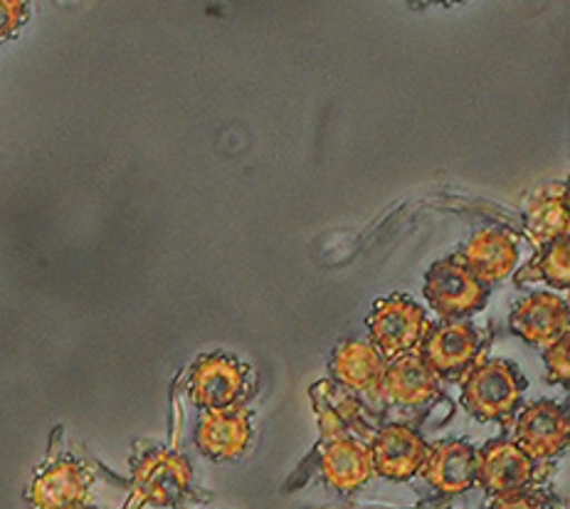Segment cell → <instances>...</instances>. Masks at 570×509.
<instances>
[{
	"instance_id": "cell-9",
	"label": "cell",
	"mask_w": 570,
	"mask_h": 509,
	"mask_svg": "<svg viewBox=\"0 0 570 509\" xmlns=\"http://www.w3.org/2000/svg\"><path fill=\"white\" fill-rule=\"evenodd\" d=\"M568 413L556 401H539L523 409L514 425V443L535 460L556 458L568 446Z\"/></svg>"
},
{
	"instance_id": "cell-7",
	"label": "cell",
	"mask_w": 570,
	"mask_h": 509,
	"mask_svg": "<svg viewBox=\"0 0 570 509\" xmlns=\"http://www.w3.org/2000/svg\"><path fill=\"white\" fill-rule=\"evenodd\" d=\"M487 285L479 282L458 257L440 260L425 275V297L444 316L472 314L487 302Z\"/></svg>"
},
{
	"instance_id": "cell-17",
	"label": "cell",
	"mask_w": 570,
	"mask_h": 509,
	"mask_svg": "<svg viewBox=\"0 0 570 509\" xmlns=\"http://www.w3.org/2000/svg\"><path fill=\"white\" fill-rule=\"evenodd\" d=\"M318 468L328 488L338 492H356L373 474L368 448L358 438L326 440L318 456Z\"/></svg>"
},
{
	"instance_id": "cell-22",
	"label": "cell",
	"mask_w": 570,
	"mask_h": 509,
	"mask_svg": "<svg viewBox=\"0 0 570 509\" xmlns=\"http://www.w3.org/2000/svg\"><path fill=\"white\" fill-rule=\"evenodd\" d=\"M30 18V6L22 0H0V42L18 36Z\"/></svg>"
},
{
	"instance_id": "cell-3",
	"label": "cell",
	"mask_w": 570,
	"mask_h": 509,
	"mask_svg": "<svg viewBox=\"0 0 570 509\" xmlns=\"http://www.w3.org/2000/svg\"><path fill=\"white\" fill-rule=\"evenodd\" d=\"M253 386V369L235 356L205 354L190 369L188 391L203 411L237 409Z\"/></svg>"
},
{
	"instance_id": "cell-24",
	"label": "cell",
	"mask_w": 570,
	"mask_h": 509,
	"mask_svg": "<svg viewBox=\"0 0 570 509\" xmlns=\"http://www.w3.org/2000/svg\"><path fill=\"white\" fill-rule=\"evenodd\" d=\"M79 509H95V507H79Z\"/></svg>"
},
{
	"instance_id": "cell-4",
	"label": "cell",
	"mask_w": 570,
	"mask_h": 509,
	"mask_svg": "<svg viewBox=\"0 0 570 509\" xmlns=\"http://www.w3.org/2000/svg\"><path fill=\"white\" fill-rule=\"evenodd\" d=\"M190 462L174 450H148L134 462V492L151 507H174L190 490Z\"/></svg>"
},
{
	"instance_id": "cell-13",
	"label": "cell",
	"mask_w": 570,
	"mask_h": 509,
	"mask_svg": "<svg viewBox=\"0 0 570 509\" xmlns=\"http://www.w3.org/2000/svg\"><path fill=\"white\" fill-rule=\"evenodd\" d=\"M89 484L92 478L82 462L62 458L36 474L28 490V502L32 509H79L85 507Z\"/></svg>"
},
{
	"instance_id": "cell-21",
	"label": "cell",
	"mask_w": 570,
	"mask_h": 509,
	"mask_svg": "<svg viewBox=\"0 0 570 509\" xmlns=\"http://www.w3.org/2000/svg\"><path fill=\"white\" fill-rule=\"evenodd\" d=\"M546 369H549V381L551 383H561V386L568 389V379H570V339L568 334L558 339L551 346H546L543 352Z\"/></svg>"
},
{
	"instance_id": "cell-11",
	"label": "cell",
	"mask_w": 570,
	"mask_h": 509,
	"mask_svg": "<svg viewBox=\"0 0 570 509\" xmlns=\"http://www.w3.org/2000/svg\"><path fill=\"white\" fill-rule=\"evenodd\" d=\"M196 443L210 460L230 462L243 458L253 443V411L243 405L227 411H203Z\"/></svg>"
},
{
	"instance_id": "cell-15",
	"label": "cell",
	"mask_w": 570,
	"mask_h": 509,
	"mask_svg": "<svg viewBox=\"0 0 570 509\" xmlns=\"http://www.w3.org/2000/svg\"><path fill=\"white\" fill-rule=\"evenodd\" d=\"M379 389L387 403L420 409L440 393V376L420 354H403L385 366Z\"/></svg>"
},
{
	"instance_id": "cell-14",
	"label": "cell",
	"mask_w": 570,
	"mask_h": 509,
	"mask_svg": "<svg viewBox=\"0 0 570 509\" xmlns=\"http://www.w3.org/2000/svg\"><path fill=\"white\" fill-rule=\"evenodd\" d=\"M568 304L553 292H531L511 312V332L535 346H551L568 334Z\"/></svg>"
},
{
	"instance_id": "cell-19",
	"label": "cell",
	"mask_w": 570,
	"mask_h": 509,
	"mask_svg": "<svg viewBox=\"0 0 570 509\" xmlns=\"http://www.w3.org/2000/svg\"><path fill=\"white\" fill-rule=\"evenodd\" d=\"M527 233L535 247H543L558 237H568V200L566 186L551 184L535 190L527 206Z\"/></svg>"
},
{
	"instance_id": "cell-23",
	"label": "cell",
	"mask_w": 570,
	"mask_h": 509,
	"mask_svg": "<svg viewBox=\"0 0 570 509\" xmlns=\"http://www.w3.org/2000/svg\"><path fill=\"white\" fill-rule=\"evenodd\" d=\"M489 509H553V505L546 500L543 495L535 492H517V495H504L494 497Z\"/></svg>"
},
{
	"instance_id": "cell-2",
	"label": "cell",
	"mask_w": 570,
	"mask_h": 509,
	"mask_svg": "<svg viewBox=\"0 0 570 509\" xmlns=\"http://www.w3.org/2000/svg\"><path fill=\"white\" fill-rule=\"evenodd\" d=\"M430 326L428 312L405 294H391V297L379 300L368 316L371 344L385 359L413 354V349L423 344Z\"/></svg>"
},
{
	"instance_id": "cell-16",
	"label": "cell",
	"mask_w": 570,
	"mask_h": 509,
	"mask_svg": "<svg viewBox=\"0 0 570 509\" xmlns=\"http://www.w3.org/2000/svg\"><path fill=\"white\" fill-rule=\"evenodd\" d=\"M479 452L464 440H444L430 448L423 466V478L430 488L444 495H460L476 484Z\"/></svg>"
},
{
	"instance_id": "cell-5",
	"label": "cell",
	"mask_w": 570,
	"mask_h": 509,
	"mask_svg": "<svg viewBox=\"0 0 570 509\" xmlns=\"http://www.w3.org/2000/svg\"><path fill=\"white\" fill-rule=\"evenodd\" d=\"M368 456L373 472L393 482H405L423 472L430 446L415 428L391 423L375 431L368 440Z\"/></svg>"
},
{
	"instance_id": "cell-12",
	"label": "cell",
	"mask_w": 570,
	"mask_h": 509,
	"mask_svg": "<svg viewBox=\"0 0 570 509\" xmlns=\"http://www.w3.org/2000/svg\"><path fill=\"white\" fill-rule=\"evenodd\" d=\"M458 260L484 285L501 282L517 270L519 235L507 228H484L466 241Z\"/></svg>"
},
{
	"instance_id": "cell-18",
	"label": "cell",
	"mask_w": 570,
	"mask_h": 509,
	"mask_svg": "<svg viewBox=\"0 0 570 509\" xmlns=\"http://www.w3.org/2000/svg\"><path fill=\"white\" fill-rule=\"evenodd\" d=\"M387 359L371 342L348 339L334 349L332 373L334 381L353 393H368L381 386Z\"/></svg>"
},
{
	"instance_id": "cell-8",
	"label": "cell",
	"mask_w": 570,
	"mask_h": 509,
	"mask_svg": "<svg viewBox=\"0 0 570 509\" xmlns=\"http://www.w3.org/2000/svg\"><path fill=\"white\" fill-rule=\"evenodd\" d=\"M318 428L324 440L373 435V425L366 405L356 393L341 386L336 381H318L309 391Z\"/></svg>"
},
{
	"instance_id": "cell-10",
	"label": "cell",
	"mask_w": 570,
	"mask_h": 509,
	"mask_svg": "<svg viewBox=\"0 0 570 509\" xmlns=\"http://www.w3.org/2000/svg\"><path fill=\"white\" fill-rule=\"evenodd\" d=\"M535 478V462L511 440H492L479 450L476 482L494 495L527 492Z\"/></svg>"
},
{
	"instance_id": "cell-20",
	"label": "cell",
	"mask_w": 570,
	"mask_h": 509,
	"mask_svg": "<svg viewBox=\"0 0 570 509\" xmlns=\"http://www.w3.org/2000/svg\"><path fill=\"white\" fill-rule=\"evenodd\" d=\"M568 237H558V241L543 245L535 251L531 263L519 270L517 282L519 285H529V282H549L556 290L570 287V270H568Z\"/></svg>"
},
{
	"instance_id": "cell-1",
	"label": "cell",
	"mask_w": 570,
	"mask_h": 509,
	"mask_svg": "<svg viewBox=\"0 0 570 509\" xmlns=\"http://www.w3.org/2000/svg\"><path fill=\"white\" fill-rule=\"evenodd\" d=\"M521 373L507 361H482L462 379V403L479 421H504L514 415L523 399Z\"/></svg>"
},
{
	"instance_id": "cell-6",
	"label": "cell",
	"mask_w": 570,
	"mask_h": 509,
	"mask_svg": "<svg viewBox=\"0 0 570 509\" xmlns=\"http://www.w3.org/2000/svg\"><path fill=\"white\" fill-rule=\"evenodd\" d=\"M482 352V334L470 322L448 320L438 326H430L428 336L420 344V356L438 376L462 379L474 366Z\"/></svg>"
}]
</instances>
